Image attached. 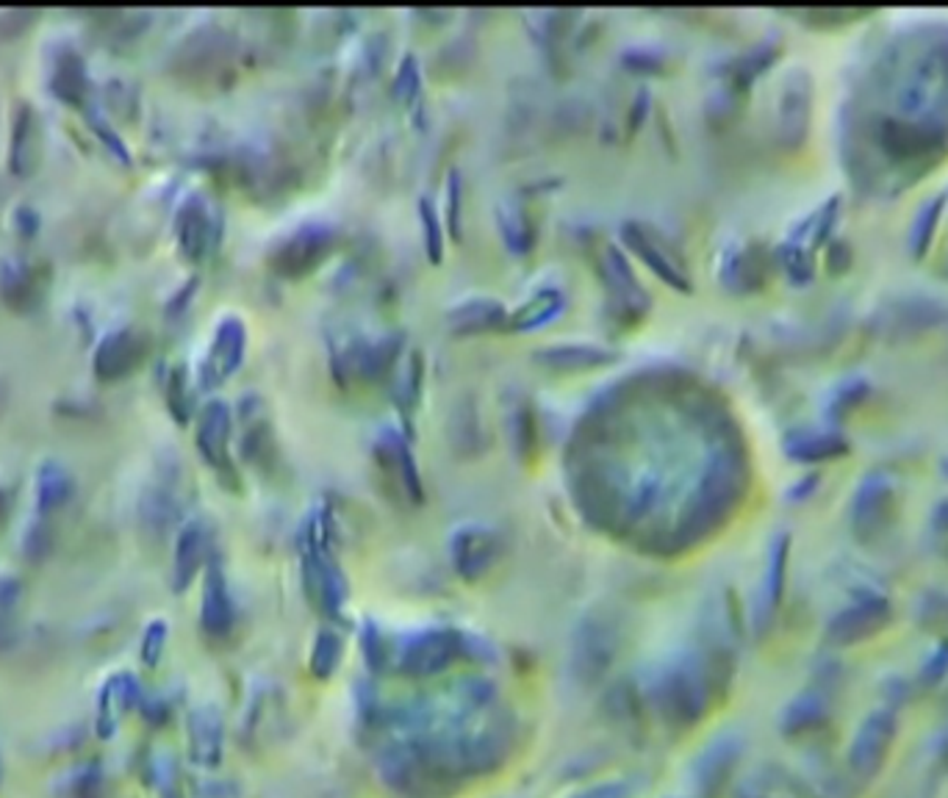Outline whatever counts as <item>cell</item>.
I'll return each mask as SVG.
<instances>
[{
	"instance_id": "7",
	"label": "cell",
	"mask_w": 948,
	"mask_h": 798,
	"mask_svg": "<svg viewBox=\"0 0 948 798\" xmlns=\"http://www.w3.org/2000/svg\"><path fill=\"white\" fill-rule=\"evenodd\" d=\"M374 463L383 469L385 477L397 483V489L413 502H422V477H419L417 457H413L408 435L397 427H383L374 439Z\"/></svg>"
},
{
	"instance_id": "5",
	"label": "cell",
	"mask_w": 948,
	"mask_h": 798,
	"mask_svg": "<svg viewBox=\"0 0 948 798\" xmlns=\"http://www.w3.org/2000/svg\"><path fill=\"white\" fill-rule=\"evenodd\" d=\"M244 349H247V325L234 314L223 316L214 327V338L206 349L201 366V383L206 388L219 386L242 366Z\"/></svg>"
},
{
	"instance_id": "33",
	"label": "cell",
	"mask_w": 948,
	"mask_h": 798,
	"mask_svg": "<svg viewBox=\"0 0 948 798\" xmlns=\"http://www.w3.org/2000/svg\"><path fill=\"white\" fill-rule=\"evenodd\" d=\"M461 217H463V178L461 169H450L444 184V230L452 239H461Z\"/></svg>"
},
{
	"instance_id": "16",
	"label": "cell",
	"mask_w": 948,
	"mask_h": 798,
	"mask_svg": "<svg viewBox=\"0 0 948 798\" xmlns=\"http://www.w3.org/2000/svg\"><path fill=\"white\" fill-rule=\"evenodd\" d=\"M141 353H145V344H141V336L134 327L115 331L100 342L98 353H95V375L104 377V381H117L139 364Z\"/></svg>"
},
{
	"instance_id": "17",
	"label": "cell",
	"mask_w": 948,
	"mask_h": 798,
	"mask_svg": "<svg viewBox=\"0 0 948 798\" xmlns=\"http://www.w3.org/2000/svg\"><path fill=\"white\" fill-rule=\"evenodd\" d=\"M208 532L203 522H186L178 532L175 541V558H173V588L175 591H186L197 571L208 563Z\"/></svg>"
},
{
	"instance_id": "32",
	"label": "cell",
	"mask_w": 948,
	"mask_h": 798,
	"mask_svg": "<svg viewBox=\"0 0 948 798\" xmlns=\"http://www.w3.org/2000/svg\"><path fill=\"white\" fill-rule=\"evenodd\" d=\"M419 225H422V245L424 253L433 264H441L444 258V219H441L439 206H436L433 197L424 195L419 200Z\"/></svg>"
},
{
	"instance_id": "4",
	"label": "cell",
	"mask_w": 948,
	"mask_h": 798,
	"mask_svg": "<svg viewBox=\"0 0 948 798\" xmlns=\"http://www.w3.org/2000/svg\"><path fill=\"white\" fill-rule=\"evenodd\" d=\"M219 217L212 203L203 195H189L178 208L175 217V236H178L180 256L192 264H201L212 256L219 242Z\"/></svg>"
},
{
	"instance_id": "22",
	"label": "cell",
	"mask_w": 948,
	"mask_h": 798,
	"mask_svg": "<svg viewBox=\"0 0 948 798\" xmlns=\"http://www.w3.org/2000/svg\"><path fill=\"white\" fill-rule=\"evenodd\" d=\"M497 225L502 234L505 247L516 256H527L536 247L538 228L532 223V214L527 211L525 203L519 200H502L497 208Z\"/></svg>"
},
{
	"instance_id": "20",
	"label": "cell",
	"mask_w": 948,
	"mask_h": 798,
	"mask_svg": "<svg viewBox=\"0 0 948 798\" xmlns=\"http://www.w3.org/2000/svg\"><path fill=\"white\" fill-rule=\"evenodd\" d=\"M39 158V126L31 106L20 104L14 111V126H11L9 141V169L14 175H31Z\"/></svg>"
},
{
	"instance_id": "34",
	"label": "cell",
	"mask_w": 948,
	"mask_h": 798,
	"mask_svg": "<svg viewBox=\"0 0 948 798\" xmlns=\"http://www.w3.org/2000/svg\"><path fill=\"white\" fill-rule=\"evenodd\" d=\"M394 98L400 100L402 106H408V109L422 98V70H419L417 56H402L394 76Z\"/></svg>"
},
{
	"instance_id": "14",
	"label": "cell",
	"mask_w": 948,
	"mask_h": 798,
	"mask_svg": "<svg viewBox=\"0 0 948 798\" xmlns=\"http://www.w3.org/2000/svg\"><path fill=\"white\" fill-rule=\"evenodd\" d=\"M566 292L558 286H541L525 299V303L516 305L508 314V331L514 333H530L541 331V327L553 325L555 319L566 314Z\"/></svg>"
},
{
	"instance_id": "1",
	"label": "cell",
	"mask_w": 948,
	"mask_h": 798,
	"mask_svg": "<svg viewBox=\"0 0 948 798\" xmlns=\"http://www.w3.org/2000/svg\"><path fill=\"white\" fill-rule=\"evenodd\" d=\"M300 563H303V588L311 604L325 615L342 613L348 602V582L331 554V524L325 511H314L300 532Z\"/></svg>"
},
{
	"instance_id": "29",
	"label": "cell",
	"mask_w": 948,
	"mask_h": 798,
	"mask_svg": "<svg viewBox=\"0 0 948 798\" xmlns=\"http://www.w3.org/2000/svg\"><path fill=\"white\" fill-rule=\"evenodd\" d=\"M22 582L17 577H0V654L14 649L20 636Z\"/></svg>"
},
{
	"instance_id": "36",
	"label": "cell",
	"mask_w": 948,
	"mask_h": 798,
	"mask_svg": "<svg viewBox=\"0 0 948 798\" xmlns=\"http://www.w3.org/2000/svg\"><path fill=\"white\" fill-rule=\"evenodd\" d=\"M339 658H342V641H339L336 632L322 630L316 636L314 652H311V668H314L316 677H331L333 668L339 666Z\"/></svg>"
},
{
	"instance_id": "31",
	"label": "cell",
	"mask_w": 948,
	"mask_h": 798,
	"mask_svg": "<svg viewBox=\"0 0 948 798\" xmlns=\"http://www.w3.org/2000/svg\"><path fill=\"white\" fill-rule=\"evenodd\" d=\"M53 92L59 95L67 104H81L84 95H87V72H84L81 56H76L72 50H67L59 59L53 72Z\"/></svg>"
},
{
	"instance_id": "19",
	"label": "cell",
	"mask_w": 948,
	"mask_h": 798,
	"mask_svg": "<svg viewBox=\"0 0 948 798\" xmlns=\"http://www.w3.org/2000/svg\"><path fill=\"white\" fill-rule=\"evenodd\" d=\"M888 602H882L879 597L866 599V602H857L854 608L843 610L838 619L832 621L830 638L838 643H854L860 638H868L871 632H877L879 627L888 621Z\"/></svg>"
},
{
	"instance_id": "11",
	"label": "cell",
	"mask_w": 948,
	"mask_h": 798,
	"mask_svg": "<svg viewBox=\"0 0 948 798\" xmlns=\"http://www.w3.org/2000/svg\"><path fill=\"white\" fill-rule=\"evenodd\" d=\"M231 422H234L231 405L223 400H208L203 405L201 416H197V450L206 457L208 466H214L217 472H228L231 469Z\"/></svg>"
},
{
	"instance_id": "24",
	"label": "cell",
	"mask_w": 948,
	"mask_h": 798,
	"mask_svg": "<svg viewBox=\"0 0 948 798\" xmlns=\"http://www.w3.org/2000/svg\"><path fill=\"white\" fill-rule=\"evenodd\" d=\"M175 513H178V500H175L173 494V483H169V480L153 483L150 489L145 491L139 505L141 528H145L147 535H164V532L173 528Z\"/></svg>"
},
{
	"instance_id": "27",
	"label": "cell",
	"mask_w": 948,
	"mask_h": 798,
	"mask_svg": "<svg viewBox=\"0 0 948 798\" xmlns=\"http://www.w3.org/2000/svg\"><path fill=\"white\" fill-rule=\"evenodd\" d=\"M0 294L14 311L31 308L37 299V272L20 258H6L0 264Z\"/></svg>"
},
{
	"instance_id": "15",
	"label": "cell",
	"mask_w": 948,
	"mask_h": 798,
	"mask_svg": "<svg viewBox=\"0 0 948 798\" xmlns=\"http://www.w3.org/2000/svg\"><path fill=\"white\" fill-rule=\"evenodd\" d=\"M618 358L616 349L602 347V344L586 342H564L549 344V347L536 349V361L547 370L555 372H586L596 366H607Z\"/></svg>"
},
{
	"instance_id": "42",
	"label": "cell",
	"mask_w": 948,
	"mask_h": 798,
	"mask_svg": "<svg viewBox=\"0 0 948 798\" xmlns=\"http://www.w3.org/2000/svg\"><path fill=\"white\" fill-rule=\"evenodd\" d=\"M938 211H940V203H932V208L923 206V211L918 214L916 228H912V250H916V256H921L923 247H927L929 236H932L935 217H938Z\"/></svg>"
},
{
	"instance_id": "3",
	"label": "cell",
	"mask_w": 948,
	"mask_h": 798,
	"mask_svg": "<svg viewBox=\"0 0 948 798\" xmlns=\"http://www.w3.org/2000/svg\"><path fill=\"white\" fill-rule=\"evenodd\" d=\"M622 242L629 253L641 258L657 277H661L666 286L677 288V292H691V275L685 269V262L677 253L668 247V242L657 234L655 228H649L646 223H624L622 225Z\"/></svg>"
},
{
	"instance_id": "18",
	"label": "cell",
	"mask_w": 948,
	"mask_h": 798,
	"mask_svg": "<svg viewBox=\"0 0 948 798\" xmlns=\"http://www.w3.org/2000/svg\"><path fill=\"white\" fill-rule=\"evenodd\" d=\"M890 738H893V716L885 710L873 712L866 723H862L860 735H857L854 746H851V768L860 777H868L879 768L885 751H888Z\"/></svg>"
},
{
	"instance_id": "35",
	"label": "cell",
	"mask_w": 948,
	"mask_h": 798,
	"mask_svg": "<svg viewBox=\"0 0 948 798\" xmlns=\"http://www.w3.org/2000/svg\"><path fill=\"white\" fill-rule=\"evenodd\" d=\"M788 452L799 461H824V457L843 452V439L840 435H808V439L799 435L793 444H788Z\"/></svg>"
},
{
	"instance_id": "41",
	"label": "cell",
	"mask_w": 948,
	"mask_h": 798,
	"mask_svg": "<svg viewBox=\"0 0 948 798\" xmlns=\"http://www.w3.org/2000/svg\"><path fill=\"white\" fill-rule=\"evenodd\" d=\"M22 549H26L28 560H42L45 554H48L50 549V530L48 524H45V519L39 516L37 522L31 524L26 532V541H22Z\"/></svg>"
},
{
	"instance_id": "26",
	"label": "cell",
	"mask_w": 948,
	"mask_h": 798,
	"mask_svg": "<svg viewBox=\"0 0 948 798\" xmlns=\"http://www.w3.org/2000/svg\"><path fill=\"white\" fill-rule=\"evenodd\" d=\"M72 496V477L65 466L48 461L37 472V513L48 519L59 508H65Z\"/></svg>"
},
{
	"instance_id": "39",
	"label": "cell",
	"mask_w": 948,
	"mask_h": 798,
	"mask_svg": "<svg viewBox=\"0 0 948 798\" xmlns=\"http://www.w3.org/2000/svg\"><path fill=\"white\" fill-rule=\"evenodd\" d=\"M760 277H763V269H760L758 262H754V250H746L741 253V256L732 258L724 272V280L730 283V286H741V288L758 286Z\"/></svg>"
},
{
	"instance_id": "25",
	"label": "cell",
	"mask_w": 948,
	"mask_h": 798,
	"mask_svg": "<svg viewBox=\"0 0 948 798\" xmlns=\"http://www.w3.org/2000/svg\"><path fill=\"white\" fill-rule=\"evenodd\" d=\"M422 353H419V349L402 353V358L397 361L394 366V381H391V397H394V405L400 407L402 416H411L413 407L419 405V397H422Z\"/></svg>"
},
{
	"instance_id": "9",
	"label": "cell",
	"mask_w": 948,
	"mask_h": 798,
	"mask_svg": "<svg viewBox=\"0 0 948 798\" xmlns=\"http://www.w3.org/2000/svg\"><path fill=\"white\" fill-rule=\"evenodd\" d=\"M463 652V641L458 632L452 630H428L419 632L408 641L405 652H402V671L413 673V677H428V673L444 671L458 660Z\"/></svg>"
},
{
	"instance_id": "38",
	"label": "cell",
	"mask_w": 948,
	"mask_h": 798,
	"mask_svg": "<svg viewBox=\"0 0 948 798\" xmlns=\"http://www.w3.org/2000/svg\"><path fill=\"white\" fill-rule=\"evenodd\" d=\"M167 400H169V411H173V416L178 418L180 424L189 422V416H192V392H189V383H186V370H184V366L173 370V375H169Z\"/></svg>"
},
{
	"instance_id": "28",
	"label": "cell",
	"mask_w": 948,
	"mask_h": 798,
	"mask_svg": "<svg viewBox=\"0 0 948 798\" xmlns=\"http://www.w3.org/2000/svg\"><path fill=\"white\" fill-rule=\"evenodd\" d=\"M189 743L192 757L203 766H214L223 751V727H219L217 716L208 710H201L192 716L189 721Z\"/></svg>"
},
{
	"instance_id": "6",
	"label": "cell",
	"mask_w": 948,
	"mask_h": 798,
	"mask_svg": "<svg viewBox=\"0 0 948 798\" xmlns=\"http://www.w3.org/2000/svg\"><path fill=\"white\" fill-rule=\"evenodd\" d=\"M452 565L463 580H480L502 552L499 532L488 524H461L450 538Z\"/></svg>"
},
{
	"instance_id": "13",
	"label": "cell",
	"mask_w": 948,
	"mask_h": 798,
	"mask_svg": "<svg viewBox=\"0 0 948 798\" xmlns=\"http://www.w3.org/2000/svg\"><path fill=\"white\" fill-rule=\"evenodd\" d=\"M136 699H139V682H136V677H130V673H115V677L106 679L98 693V712H95L98 738H115L125 712L134 710Z\"/></svg>"
},
{
	"instance_id": "2",
	"label": "cell",
	"mask_w": 948,
	"mask_h": 798,
	"mask_svg": "<svg viewBox=\"0 0 948 798\" xmlns=\"http://www.w3.org/2000/svg\"><path fill=\"white\" fill-rule=\"evenodd\" d=\"M333 247H336V230L331 225L309 223L272 247L270 264L283 277H305L328 262Z\"/></svg>"
},
{
	"instance_id": "10",
	"label": "cell",
	"mask_w": 948,
	"mask_h": 798,
	"mask_svg": "<svg viewBox=\"0 0 948 798\" xmlns=\"http://www.w3.org/2000/svg\"><path fill=\"white\" fill-rule=\"evenodd\" d=\"M508 305L497 297L475 294V297L458 299L444 314L447 327L452 336H475V333L508 331Z\"/></svg>"
},
{
	"instance_id": "30",
	"label": "cell",
	"mask_w": 948,
	"mask_h": 798,
	"mask_svg": "<svg viewBox=\"0 0 948 798\" xmlns=\"http://www.w3.org/2000/svg\"><path fill=\"white\" fill-rule=\"evenodd\" d=\"M860 496H857V530H879L885 524V513L890 511V489L879 480L873 483V477L866 485H860Z\"/></svg>"
},
{
	"instance_id": "37",
	"label": "cell",
	"mask_w": 948,
	"mask_h": 798,
	"mask_svg": "<svg viewBox=\"0 0 948 798\" xmlns=\"http://www.w3.org/2000/svg\"><path fill=\"white\" fill-rule=\"evenodd\" d=\"M785 554H788V538H780V541L774 543V549H771L769 577H765V599H763L765 610H771L776 602H780L782 574H785Z\"/></svg>"
},
{
	"instance_id": "23",
	"label": "cell",
	"mask_w": 948,
	"mask_h": 798,
	"mask_svg": "<svg viewBox=\"0 0 948 798\" xmlns=\"http://www.w3.org/2000/svg\"><path fill=\"white\" fill-rule=\"evenodd\" d=\"M663 707H666V712H672L674 718L694 721V718H700L702 707H705V688H702L694 673H672V677L666 679V684H663Z\"/></svg>"
},
{
	"instance_id": "40",
	"label": "cell",
	"mask_w": 948,
	"mask_h": 798,
	"mask_svg": "<svg viewBox=\"0 0 948 798\" xmlns=\"http://www.w3.org/2000/svg\"><path fill=\"white\" fill-rule=\"evenodd\" d=\"M164 643H167V624H164V621H153L145 630V638H141V663L147 668H156L164 654Z\"/></svg>"
},
{
	"instance_id": "21",
	"label": "cell",
	"mask_w": 948,
	"mask_h": 798,
	"mask_svg": "<svg viewBox=\"0 0 948 798\" xmlns=\"http://www.w3.org/2000/svg\"><path fill=\"white\" fill-rule=\"evenodd\" d=\"M613 652H616L613 627L605 624V621H586V624H583V638L577 641V668H580L586 677H599L605 668H610Z\"/></svg>"
},
{
	"instance_id": "8",
	"label": "cell",
	"mask_w": 948,
	"mask_h": 798,
	"mask_svg": "<svg viewBox=\"0 0 948 798\" xmlns=\"http://www.w3.org/2000/svg\"><path fill=\"white\" fill-rule=\"evenodd\" d=\"M599 275L605 280V288L610 292L613 303L627 314H646L652 305L649 294H646L644 283L635 275L633 264H629L627 253L618 245L607 242L599 253Z\"/></svg>"
},
{
	"instance_id": "43",
	"label": "cell",
	"mask_w": 948,
	"mask_h": 798,
	"mask_svg": "<svg viewBox=\"0 0 948 798\" xmlns=\"http://www.w3.org/2000/svg\"><path fill=\"white\" fill-rule=\"evenodd\" d=\"M0 771H3V768H0Z\"/></svg>"
},
{
	"instance_id": "12",
	"label": "cell",
	"mask_w": 948,
	"mask_h": 798,
	"mask_svg": "<svg viewBox=\"0 0 948 798\" xmlns=\"http://www.w3.org/2000/svg\"><path fill=\"white\" fill-rule=\"evenodd\" d=\"M236 621L234 599H231L228 580L219 558H208L206 582H203V604H201V624L212 638H225Z\"/></svg>"
}]
</instances>
